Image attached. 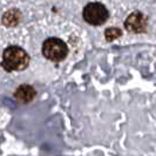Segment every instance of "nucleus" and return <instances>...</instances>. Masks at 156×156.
<instances>
[{
  "mask_svg": "<svg viewBox=\"0 0 156 156\" xmlns=\"http://www.w3.org/2000/svg\"><path fill=\"white\" fill-rule=\"evenodd\" d=\"M30 62V56L23 48L18 46H9L4 51L1 66L8 72L23 70Z\"/></svg>",
  "mask_w": 156,
  "mask_h": 156,
  "instance_id": "nucleus-1",
  "label": "nucleus"
},
{
  "mask_svg": "<svg viewBox=\"0 0 156 156\" xmlns=\"http://www.w3.org/2000/svg\"><path fill=\"white\" fill-rule=\"evenodd\" d=\"M67 46L62 40L56 38L47 39L42 45V54L52 61H61L67 55Z\"/></svg>",
  "mask_w": 156,
  "mask_h": 156,
  "instance_id": "nucleus-2",
  "label": "nucleus"
},
{
  "mask_svg": "<svg viewBox=\"0 0 156 156\" xmlns=\"http://www.w3.org/2000/svg\"><path fill=\"white\" fill-rule=\"evenodd\" d=\"M108 11L100 2H90L83 8V19L89 25L99 26L108 19Z\"/></svg>",
  "mask_w": 156,
  "mask_h": 156,
  "instance_id": "nucleus-3",
  "label": "nucleus"
},
{
  "mask_svg": "<svg viewBox=\"0 0 156 156\" xmlns=\"http://www.w3.org/2000/svg\"><path fill=\"white\" fill-rule=\"evenodd\" d=\"M125 27L133 33H142L147 28V18L141 12H134L126 19Z\"/></svg>",
  "mask_w": 156,
  "mask_h": 156,
  "instance_id": "nucleus-4",
  "label": "nucleus"
},
{
  "mask_svg": "<svg viewBox=\"0 0 156 156\" xmlns=\"http://www.w3.org/2000/svg\"><path fill=\"white\" fill-rule=\"evenodd\" d=\"M35 89L30 85H21L14 93L16 100L21 102H30L34 99L35 96Z\"/></svg>",
  "mask_w": 156,
  "mask_h": 156,
  "instance_id": "nucleus-5",
  "label": "nucleus"
},
{
  "mask_svg": "<svg viewBox=\"0 0 156 156\" xmlns=\"http://www.w3.org/2000/svg\"><path fill=\"white\" fill-rule=\"evenodd\" d=\"M20 20H21V13H20V11H18L16 8L9 9L2 16V23L8 27L16 26L20 23Z\"/></svg>",
  "mask_w": 156,
  "mask_h": 156,
  "instance_id": "nucleus-6",
  "label": "nucleus"
},
{
  "mask_svg": "<svg viewBox=\"0 0 156 156\" xmlns=\"http://www.w3.org/2000/svg\"><path fill=\"white\" fill-rule=\"evenodd\" d=\"M105 37H106V39L108 40V41H113V40H115L121 37V31L119 28H115V27H110V28L106 30Z\"/></svg>",
  "mask_w": 156,
  "mask_h": 156,
  "instance_id": "nucleus-7",
  "label": "nucleus"
}]
</instances>
